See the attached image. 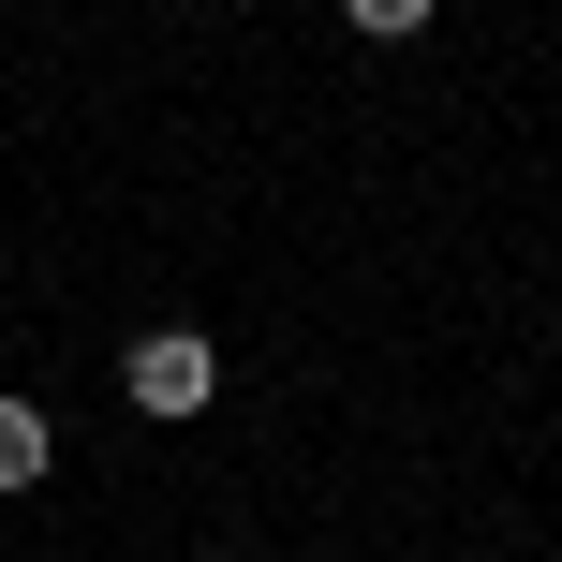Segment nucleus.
Returning a JSON list of instances; mask_svg holds the SVG:
<instances>
[{"label": "nucleus", "instance_id": "obj_2", "mask_svg": "<svg viewBox=\"0 0 562 562\" xmlns=\"http://www.w3.org/2000/svg\"><path fill=\"white\" fill-rule=\"evenodd\" d=\"M45 459H59L45 400H15V385H0V488H45Z\"/></svg>", "mask_w": 562, "mask_h": 562}, {"label": "nucleus", "instance_id": "obj_3", "mask_svg": "<svg viewBox=\"0 0 562 562\" xmlns=\"http://www.w3.org/2000/svg\"><path fill=\"white\" fill-rule=\"evenodd\" d=\"M340 15H356L370 45H415V30H429V0H340Z\"/></svg>", "mask_w": 562, "mask_h": 562}, {"label": "nucleus", "instance_id": "obj_1", "mask_svg": "<svg viewBox=\"0 0 562 562\" xmlns=\"http://www.w3.org/2000/svg\"><path fill=\"white\" fill-rule=\"evenodd\" d=\"M119 385H134V415H207V400H223V340L207 326H148L134 356H119Z\"/></svg>", "mask_w": 562, "mask_h": 562}, {"label": "nucleus", "instance_id": "obj_4", "mask_svg": "<svg viewBox=\"0 0 562 562\" xmlns=\"http://www.w3.org/2000/svg\"><path fill=\"white\" fill-rule=\"evenodd\" d=\"M223 562H237V548H223Z\"/></svg>", "mask_w": 562, "mask_h": 562}]
</instances>
